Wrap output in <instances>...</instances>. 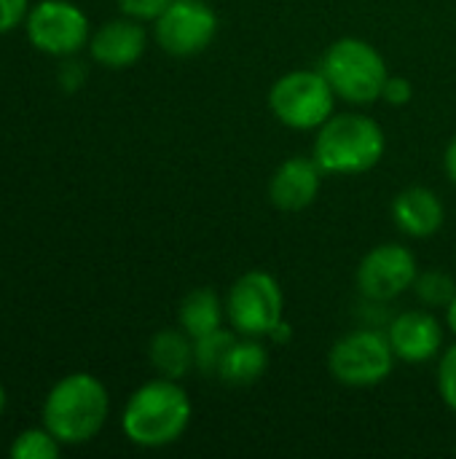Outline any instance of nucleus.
<instances>
[{
  "label": "nucleus",
  "mask_w": 456,
  "mask_h": 459,
  "mask_svg": "<svg viewBox=\"0 0 456 459\" xmlns=\"http://www.w3.org/2000/svg\"><path fill=\"white\" fill-rule=\"evenodd\" d=\"M323 75L336 97L352 105H371L382 100L390 67L376 46L363 38H341L323 56Z\"/></svg>",
  "instance_id": "nucleus-4"
},
{
  "label": "nucleus",
  "mask_w": 456,
  "mask_h": 459,
  "mask_svg": "<svg viewBox=\"0 0 456 459\" xmlns=\"http://www.w3.org/2000/svg\"><path fill=\"white\" fill-rule=\"evenodd\" d=\"M387 151L379 121L363 113L331 116L314 137L312 159L325 175H363L374 169Z\"/></svg>",
  "instance_id": "nucleus-3"
},
{
  "label": "nucleus",
  "mask_w": 456,
  "mask_h": 459,
  "mask_svg": "<svg viewBox=\"0 0 456 459\" xmlns=\"http://www.w3.org/2000/svg\"><path fill=\"white\" fill-rule=\"evenodd\" d=\"M446 325L454 331V336H456V293H454V299L449 301V307H446Z\"/></svg>",
  "instance_id": "nucleus-27"
},
{
  "label": "nucleus",
  "mask_w": 456,
  "mask_h": 459,
  "mask_svg": "<svg viewBox=\"0 0 456 459\" xmlns=\"http://www.w3.org/2000/svg\"><path fill=\"white\" fill-rule=\"evenodd\" d=\"M5 411V390H3V385H0V414Z\"/></svg>",
  "instance_id": "nucleus-28"
},
{
  "label": "nucleus",
  "mask_w": 456,
  "mask_h": 459,
  "mask_svg": "<svg viewBox=\"0 0 456 459\" xmlns=\"http://www.w3.org/2000/svg\"><path fill=\"white\" fill-rule=\"evenodd\" d=\"M395 352L387 333L363 328L341 336L328 352V371L339 385L374 387L384 382L395 368Z\"/></svg>",
  "instance_id": "nucleus-8"
},
{
  "label": "nucleus",
  "mask_w": 456,
  "mask_h": 459,
  "mask_svg": "<svg viewBox=\"0 0 456 459\" xmlns=\"http://www.w3.org/2000/svg\"><path fill=\"white\" fill-rule=\"evenodd\" d=\"M145 48H148V32H145L142 22L129 19V16L105 22L89 38L91 59L110 70L132 67L145 54Z\"/></svg>",
  "instance_id": "nucleus-12"
},
{
  "label": "nucleus",
  "mask_w": 456,
  "mask_h": 459,
  "mask_svg": "<svg viewBox=\"0 0 456 459\" xmlns=\"http://www.w3.org/2000/svg\"><path fill=\"white\" fill-rule=\"evenodd\" d=\"M336 105V91L323 70H290L269 89V108L274 118L290 129H320Z\"/></svg>",
  "instance_id": "nucleus-5"
},
{
  "label": "nucleus",
  "mask_w": 456,
  "mask_h": 459,
  "mask_svg": "<svg viewBox=\"0 0 456 459\" xmlns=\"http://www.w3.org/2000/svg\"><path fill=\"white\" fill-rule=\"evenodd\" d=\"M172 0H118L124 16L137 22H156Z\"/></svg>",
  "instance_id": "nucleus-22"
},
{
  "label": "nucleus",
  "mask_w": 456,
  "mask_h": 459,
  "mask_svg": "<svg viewBox=\"0 0 456 459\" xmlns=\"http://www.w3.org/2000/svg\"><path fill=\"white\" fill-rule=\"evenodd\" d=\"M237 331H212L207 336H199L194 339V350H196V368L204 374V377H218L220 371V363L228 352V347L237 342Z\"/></svg>",
  "instance_id": "nucleus-18"
},
{
  "label": "nucleus",
  "mask_w": 456,
  "mask_h": 459,
  "mask_svg": "<svg viewBox=\"0 0 456 459\" xmlns=\"http://www.w3.org/2000/svg\"><path fill=\"white\" fill-rule=\"evenodd\" d=\"M8 455L13 459H56L62 455V444L46 428H27L13 438Z\"/></svg>",
  "instance_id": "nucleus-19"
},
{
  "label": "nucleus",
  "mask_w": 456,
  "mask_h": 459,
  "mask_svg": "<svg viewBox=\"0 0 456 459\" xmlns=\"http://www.w3.org/2000/svg\"><path fill=\"white\" fill-rule=\"evenodd\" d=\"M110 417L108 387L86 371L62 377L43 401V428L62 446H81L99 436Z\"/></svg>",
  "instance_id": "nucleus-2"
},
{
  "label": "nucleus",
  "mask_w": 456,
  "mask_h": 459,
  "mask_svg": "<svg viewBox=\"0 0 456 459\" xmlns=\"http://www.w3.org/2000/svg\"><path fill=\"white\" fill-rule=\"evenodd\" d=\"M285 296L274 274L253 269L245 272L226 296V317L239 336L263 339L282 323Z\"/></svg>",
  "instance_id": "nucleus-6"
},
{
  "label": "nucleus",
  "mask_w": 456,
  "mask_h": 459,
  "mask_svg": "<svg viewBox=\"0 0 456 459\" xmlns=\"http://www.w3.org/2000/svg\"><path fill=\"white\" fill-rule=\"evenodd\" d=\"M323 169L314 159L306 156H290L282 161L271 180H269V199L282 212H301L314 204L320 186H323Z\"/></svg>",
  "instance_id": "nucleus-13"
},
{
  "label": "nucleus",
  "mask_w": 456,
  "mask_h": 459,
  "mask_svg": "<svg viewBox=\"0 0 456 459\" xmlns=\"http://www.w3.org/2000/svg\"><path fill=\"white\" fill-rule=\"evenodd\" d=\"M194 417V403L177 379H151L140 385L121 414V430L140 449H164L183 438Z\"/></svg>",
  "instance_id": "nucleus-1"
},
{
  "label": "nucleus",
  "mask_w": 456,
  "mask_h": 459,
  "mask_svg": "<svg viewBox=\"0 0 456 459\" xmlns=\"http://www.w3.org/2000/svg\"><path fill=\"white\" fill-rule=\"evenodd\" d=\"M443 167H446V175H449V180L456 186V137L449 143V148H446V156H443Z\"/></svg>",
  "instance_id": "nucleus-26"
},
{
  "label": "nucleus",
  "mask_w": 456,
  "mask_h": 459,
  "mask_svg": "<svg viewBox=\"0 0 456 459\" xmlns=\"http://www.w3.org/2000/svg\"><path fill=\"white\" fill-rule=\"evenodd\" d=\"M83 78H86V67H83L81 62H75L73 56H67L65 65H62V73H59V83H62L67 91H75V89L83 83Z\"/></svg>",
  "instance_id": "nucleus-25"
},
{
  "label": "nucleus",
  "mask_w": 456,
  "mask_h": 459,
  "mask_svg": "<svg viewBox=\"0 0 456 459\" xmlns=\"http://www.w3.org/2000/svg\"><path fill=\"white\" fill-rule=\"evenodd\" d=\"M30 0H0V35H8L13 27L24 24Z\"/></svg>",
  "instance_id": "nucleus-24"
},
{
  "label": "nucleus",
  "mask_w": 456,
  "mask_h": 459,
  "mask_svg": "<svg viewBox=\"0 0 456 459\" xmlns=\"http://www.w3.org/2000/svg\"><path fill=\"white\" fill-rule=\"evenodd\" d=\"M24 35L35 51L67 59L89 46L91 24L73 0H38L24 16Z\"/></svg>",
  "instance_id": "nucleus-7"
},
{
  "label": "nucleus",
  "mask_w": 456,
  "mask_h": 459,
  "mask_svg": "<svg viewBox=\"0 0 456 459\" xmlns=\"http://www.w3.org/2000/svg\"><path fill=\"white\" fill-rule=\"evenodd\" d=\"M218 35V13L207 0H172L153 22L161 51L177 59L202 54Z\"/></svg>",
  "instance_id": "nucleus-9"
},
{
  "label": "nucleus",
  "mask_w": 456,
  "mask_h": 459,
  "mask_svg": "<svg viewBox=\"0 0 456 459\" xmlns=\"http://www.w3.org/2000/svg\"><path fill=\"white\" fill-rule=\"evenodd\" d=\"M387 339L392 352L403 363H427L441 355L443 347V328L433 312L409 309L392 317Z\"/></svg>",
  "instance_id": "nucleus-11"
},
{
  "label": "nucleus",
  "mask_w": 456,
  "mask_h": 459,
  "mask_svg": "<svg viewBox=\"0 0 456 459\" xmlns=\"http://www.w3.org/2000/svg\"><path fill=\"white\" fill-rule=\"evenodd\" d=\"M148 358H151V366L159 371V377L180 382L196 366L194 339L183 328H164L151 339Z\"/></svg>",
  "instance_id": "nucleus-15"
},
{
  "label": "nucleus",
  "mask_w": 456,
  "mask_h": 459,
  "mask_svg": "<svg viewBox=\"0 0 456 459\" xmlns=\"http://www.w3.org/2000/svg\"><path fill=\"white\" fill-rule=\"evenodd\" d=\"M419 277L417 255L406 245L384 242L368 250L357 266V288L371 301H392L414 288Z\"/></svg>",
  "instance_id": "nucleus-10"
},
{
  "label": "nucleus",
  "mask_w": 456,
  "mask_h": 459,
  "mask_svg": "<svg viewBox=\"0 0 456 459\" xmlns=\"http://www.w3.org/2000/svg\"><path fill=\"white\" fill-rule=\"evenodd\" d=\"M417 288V296L427 304V307H449V301L454 299L456 285L454 280L443 272H427L422 277H417L414 282Z\"/></svg>",
  "instance_id": "nucleus-20"
},
{
  "label": "nucleus",
  "mask_w": 456,
  "mask_h": 459,
  "mask_svg": "<svg viewBox=\"0 0 456 459\" xmlns=\"http://www.w3.org/2000/svg\"><path fill=\"white\" fill-rule=\"evenodd\" d=\"M411 97H414V86H411L409 78H403V75H390V78H387V83H384V89H382V100H384L387 105L403 108V105L411 102Z\"/></svg>",
  "instance_id": "nucleus-23"
},
{
  "label": "nucleus",
  "mask_w": 456,
  "mask_h": 459,
  "mask_svg": "<svg viewBox=\"0 0 456 459\" xmlns=\"http://www.w3.org/2000/svg\"><path fill=\"white\" fill-rule=\"evenodd\" d=\"M438 393L443 403L456 411V344H452L438 363Z\"/></svg>",
  "instance_id": "nucleus-21"
},
{
  "label": "nucleus",
  "mask_w": 456,
  "mask_h": 459,
  "mask_svg": "<svg viewBox=\"0 0 456 459\" xmlns=\"http://www.w3.org/2000/svg\"><path fill=\"white\" fill-rule=\"evenodd\" d=\"M226 304L212 288H194L180 304V328L191 336H207L220 328Z\"/></svg>",
  "instance_id": "nucleus-17"
},
{
  "label": "nucleus",
  "mask_w": 456,
  "mask_h": 459,
  "mask_svg": "<svg viewBox=\"0 0 456 459\" xmlns=\"http://www.w3.org/2000/svg\"><path fill=\"white\" fill-rule=\"evenodd\" d=\"M392 221L406 237L427 239L441 231V226L446 221V210L435 191H430L425 186H411L395 196Z\"/></svg>",
  "instance_id": "nucleus-14"
},
{
  "label": "nucleus",
  "mask_w": 456,
  "mask_h": 459,
  "mask_svg": "<svg viewBox=\"0 0 456 459\" xmlns=\"http://www.w3.org/2000/svg\"><path fill=\"white\" fill-rule=\"evenodd\" d=\"M266 368H269V352L261 344V339H253V336L239 339L237 336V342L228 347V352L220 363L218 379H223L231 387H245V385L258 382L266 374Z\"/></svg>",
  "instance_id": "nucleus-16"
}]
</instances>
